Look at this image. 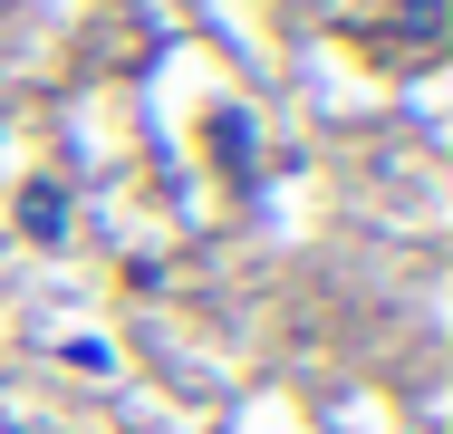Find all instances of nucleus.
<instances>
[{"label": "nucleus", "mask_w": 453, "mask_h": 434, "mask_svg": "<svg viewBox=\"0 0 453 434\" xmlns=\"http://www.w3.org/2000/svg\"><path fill=\"white\" fill-rule=\"evenodd\" d=\"M19 232L29 242H68V193L58 183H19Z\"/></svg>", "instance_id": "f257e3e1"}, {"label": "nucleus", "mask_w": 453, "mask_h": 434, "mask_svg": "<svg viewBox=\"0 0 453 434\" xmlns=\"http://www.w3.org/2000/svg\"><path fill=\"white\" fill-rule=\"evenodd\" d=\"M0 434H39V415H19V406H0Z\"/></svg>", "instance_id": "f03ea898"}]
</instances>
